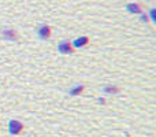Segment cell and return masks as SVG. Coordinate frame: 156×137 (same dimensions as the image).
I'll list each match as a JSON object with an SVG mask.
<instances>
[{"instance_id":"obj_1","label":"cell","mask_w":156,"mask_h":137,"mask_svg":"<svg viewBox=\"0 0 156 137\" xmlns=\"http://www.w3.org/2000/svg\"><path fill=\"white\" fill-rule=\"evenodd\" d=\"M23 129H25V125L21 121H18V119H11L8 122V132H10V135L18 136L23 132Z\"/></svg>"},{"instance_id":"obj_2","label":"cell","mask_w":156,"mask_h":137,"mask_svg":"<svg viewBox=\"0 0 156 137\" xmlns=\"http://www.w3.org/2000/svg\"><path fill=\"white\" fill-rule=\"evenodd\" d=\"M37 34L40 38H43V40H47V38L51 37V27L47 26V25H43V26H40L37 29Z\"/></svg>"},{"instance_id":"obj_3","label":"cell","mask_w":156,"mask_h":137,"mask_svg":"<svg viewBox=\"0 0 156 137\" xmlns=\"http://www.w3.org/2000/svg\"><path fill=\"white\" fill-rule=\"evenodd\" d=\"M58 49H59L60 54H65V55H67V54H73V52H74L73 45H71V44L69 43V41H62V43L59 44V47H58Z\"/></svg>"},{"instance_id":"obj_4","label":"cell","mask_w":156,"mask_h":137,"mask_svg":"<svg viewBox=\"0 0 156 137\" xmlns=\"http://www.w3.org/2000/svg\"><path fill=\"white\" fill-rule=\"evenodd\" d=\"M2 36L7 40H18V33L14 29H4L2 32Z\"/></svg>"},{"instance_id":"obj_5","label":"cell","mask_w":156,"mask_h":137,"mask_svg":"<svg viewBox=\"0 0 156 137\" xmlns=\"http://www.w3.org/2000/svg\"><path fill=\"white\" fill-rule=\"evenodd\" d=\"M88 44H89V38L88 37H80V38H77V40L74 41V47H77V48L78 47H80V48L81 47H86Z\"/></svg>"},{"instance_id":"obj_6","label":"cell","mask_w":156,"mask_h":137,"mask_svg":"<svg viewBox=\"0 0 156 137\" xmlns=\"http://www.w3.org/2000/svg\"><path fill=\"white\" fill-rule=\"evenodd\" d=\"M83 89H85V85H76L74 88L70 89V92H69V93H70L71 96H77V95H81V93H82Z\"/></svg>"},{"instance_id":"obj_7","label":"cell","mask_w":156,"mask_h":137,"mask_svg":"<svg viewBox=\"0 0 156 137\" xmlns=\"http://www.w3.org/2000/svg\"><path fill=\"white\" fill-rule=\"evenodd\" d=\"M104 92H105V93H119V92H121V89H119L118 86L107 85V86H104Z\"/></svg>"},{"instance_id":"obj_8","label":"cell","mask_w":156,"mask_h":137,"mask_svg":"<svg viewBox=\"0 0 156 137\" xmlns=\"http://www.w3.org/2000/svg\"><path fill=\"white\" fill-rule=\"evenodd\" d=\"M127 8H129L130 13H140V7H137L136 4H130Z\"/></svg>"},{"instance_id":"obj_9","label":"cell","mask_w":156,"mask_h":137,"mask_svg":"<svg viewBox=\"0 0 156 137\" xmlns=\"http://www.w3.org/2000/svg\"><path fill=\"white\" fill-rule=\"evenodd\" d=\"M151 18L155 19V10H151Z\"/></svg>"},{"instance_id":"obj_10","label":"cell","mask_w":156,"mask_h":137,"mask_svg":"<svg viewBox=\"0 0 156 137\" xmlns=\"http://www.w3.org/2000/svg\"><path fill=\"white\" fill-rule=\"evenodd\" d=\"M99 103H101V104H104V103H105V100H104V99H101V97H100V99H99Z\"/></svg>"}]
</instances>
